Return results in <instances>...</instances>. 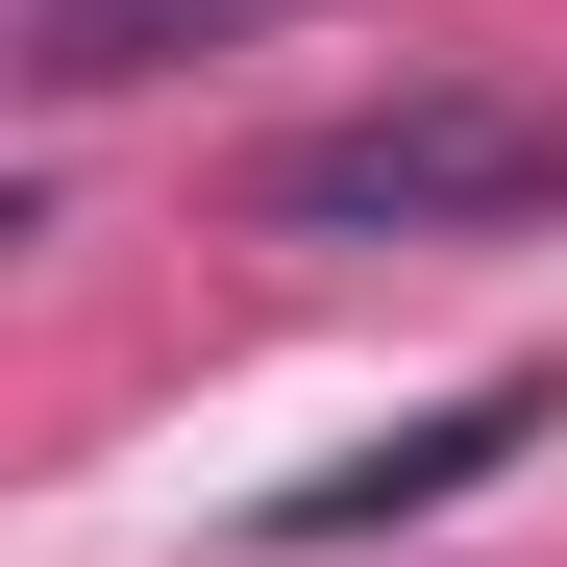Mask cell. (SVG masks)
Segmentation results:
<instances>
[{"mask_svg":"<svg viewBox=\"0 0 567 567\" xmlns=\"http://www.w3.org/2000/svg\"><path fill=\"white\" fill-rule=\"evenodd\" d=\"M271 247H494V223H567V100L518 74H395V100H346L247 173Z\"/></svg>","mask_w":567,"mask_h":567,"instance_id":"1","label":"cell"},{"mask_svg":"<svg viewBox=\"0 0 567 567\" xmlns=\"http://www.w3.org/2000/svg\"><path fill=\"white\" fill-rule=\"evenodd\" d=\"M567 420V370H468V395H420L395 444H346V468H297L247 543H395V518H444V494H494V468Z\"/></svg>","mask_w":567,"mask_h":567,"instance_id":"2","label":"cell"},{"mask_svg":"<svg viewBox=\"0 0 567 567\" xmlns=\"http://www.w3.org/2000/svg\"><path fill=\"white\" fill-rule=\"evenodd\" d=\"M247 25H297V0H25V100H124V74L247 50Z\"/></svg>","mask_w":567,"mask_h":567,"instance_id":"3","label":"cell"}]
</instances>
